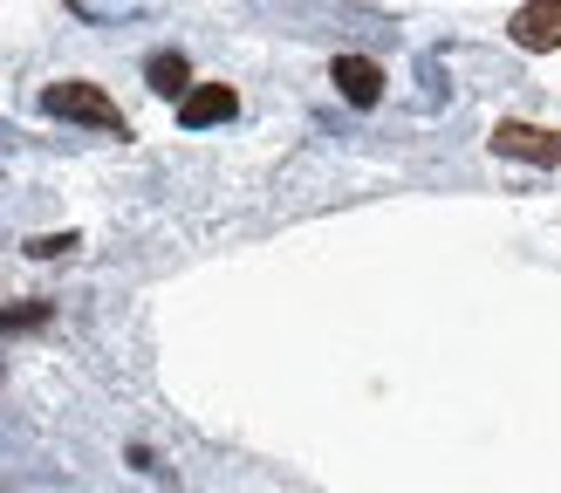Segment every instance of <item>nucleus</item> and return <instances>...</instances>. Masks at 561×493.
Listing matches in <instances>:
<instances>
[{
    "label": "nucleus",
    "mask_w": 561,
    "mask_h": 493,
    "mask_svg": "<svg viewBox=\"0 0 561 493\" xmlns=\"http://www.w3.org/2000/svg\"><path fill=\"white\" fill-rule=\"evenodd\" d=\"M233 110H240V96L227 90V82H199V90L179 96V124L185 130H206V124H227Z\"/></svg>",
    "instance_id": "nucleus-5"
},
{
    "label": "nucleus",
    "mask_w": 561,
    "mask_h": 493,
    "mask_svg": "<svg viewBox=\"0 0 561 493\" xmlns=\"http://www.w3.org/2000/svg\"><path fill=\"white\" fill-rule=\"evenodd\" d=\"M76 246V233H42V240H27V254L35 261H55V254H69Z\"/></svg>",
    "instance_id": "nucleus-8"
},
{
    "label": "nucleus",
    "mask_w": 561,
    "mask_h": 493,
    "mask_svg": "<svg viewBox=\"0 0 561 493\" xmlns=\"http://www.w3.org/2000/svg\"><path fill=\"white\" fill-rule=\"evenodd\" d=\"M145 76H151V90H158V96H185V90H192V69H185V55H164V48H158L151 62H145Z\"/></svg>",
    "instance_id": "nucleus-6"
},
{
    "label": "nucleus",
    "mask_w": 561,
    "mask_h": 493,
    "mask_svg": "<svg viewBox=\"0 0 561 493\" xmlns=\"http://www.w3.org/2000/svg\"><path fill=\"white\" fill-rule=\"evenodd\" d=\"M48 322V301H27V309H0V336H14V329H42Z\"/></svg>",
    "instance_id": "nucleus-7"
},
{
    "label": "nucleus",
    "mask_w": 561,
    "mask_h": 493,
    "mask_svg": "<svg viewBox=\"0 0 561 493\" xmlns=\"http://www.w3.org/2000/svg\"><path fill=\"white\" fill-rule=\"evenodd\" d=\"M42 110H48V117H69V124H90V130H117L124 137V110L117 103H110L103 90H96V82H48V90H42Z\"/></svg>",
    "instance_id": "nucleus-1"
},
{
    "label": "nucleus",
    "mask_w": 561,
    "mask_h": 493,
    "mask_svg": "<svg viewBox=\"0 0 561 493\" xmlns=\"http://www.w3.org/2000/svg\"><path fill=\"white\" fill-rule=\"evenodd\" d=\"M514 48H527V55L561 48V0H527L514 14Z\"/></svg>",
    "instance_id": "nucleus-4"
},
{
    "label": "nucleus",
    "mask_w": 561,
    "mask_h": 493,
    "mask_svg": "<svg viewBox=\"0 0 561 493\" xmlns=\"http://www.w3.org/2000/svg\"><path fill=\"white\" fill-rule=\"evenodd\" d=\"M493 151H500V158H520V164H561V130L500 117V124H493Z\"/></svg>",
    "instance_id": "nucleus-2"
},
{
    "label": "nucleus",
    "mask_w": 561,
    "mask_h": 493,
    "mask_svg": "<svg viewBox=\"0 0 561 493\" xmlns=\"http://www.w3.org/2000/svg\"><path fill=\"white\" fill-rule=\"evenodd\" d=\"M329 82H335V96L356 103V110H370L383 96V62H370V55H335L329 62Z\"/></svg>",
    "instance_id": "nucleus-3"
}]
</instances>
